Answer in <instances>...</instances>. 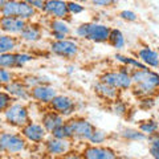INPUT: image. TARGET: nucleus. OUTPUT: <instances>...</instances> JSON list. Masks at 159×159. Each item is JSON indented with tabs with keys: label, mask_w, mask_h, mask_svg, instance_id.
<instances>
[{
	"label": "nucleus",
	"mask_w": 159,
	"mask_h": 159,
	"mask_svg": "<svg viewBox=\"0 0 159 159\" xmlns=\"http://www.w3.org/2000/svg\"><path fill=\"white\" fill-rule=\"evenodd\" d=\"M65 117L61 116L60 113L54 111V110H49L47 113L43 114L41 117V125L45 127V130L48 133H53L58 126H61L65 123V119H64Z\"/></svg>",
	"instance_id": "17"
},
{
	"label": "nucleus",
	"mask_w": 159,
	"mask_h": 159,
	"mask_svg": "<svg viewBox=\"0 0 159 159\" xmlns=\"http://www.w3.org/2000/svg\"><path fill=\"white\" fill-rule=\"evenodd\" d=\"M62 159H85V158H84L82 154H80L77 151H69L62 157Z\"/></svg>",
	"instance_id": "40"
},
{
	"label": "nucleus",
	"mask_w": 159,
	"mask_h": 159,
	"mask_svg": "<svg viewBox=\"0 0 159 159\" xmlns=\"http://www.w3.org/2000/svg\"><path fill=\"white\" fill-rule=\"evenodd\" d=\"M119 17L125 21H137V13L133 12V11H129V9H123V11L119 12Z\"/></svg>",
	"instance_id": "38"
},
{
	"label": "nucleus",
	"mask_w": 159,
	"mask_h": 159,
	"mask_svg": "<svg viewBox=\"0 0 159 159\" xmlns=\"http://www.w3.org/2000/svg\"><path fill=\"white\" fill-rule=\"evenodd\" d=\"M68 123L70 126L73 139H77V141H90L93 133L96 130V127L88 119L84 118H73L68 121Z\"/></svg>",
	"instance_id": "6"
},
{
	"label": "nucleus",
	"mask_w": 159,
	"mask_h": 159,
	"mask_svg": "<svg viewBox=\"0 0 159 159\" xmlns=\"http://www.w3.org/2000/svg\"><path fill=\"white\" fill-rule=\"evenodd\" d=\"M68 8H69V13L72 15H80L85 11V7H84L82 3H78V2H68Z\"/></svg>",
	"instance_id": "36"
},
{
	"label": "nucleus",
	"mask_w": 159,
	"mask_h": 159,
	"mask_svg": "<svg viewBox=\"0 0 159 159\" xmlns=\"http://www.w3.org/2000/svg\"><path fill=\"white\" fill-rule=\"evenodd\" d=\"M13 101H15V98L11 96V94L7 93L6 90H3L2 94H0V110H2V113L4 110H7V109L13 103Z\"/></svg>",
	"instance_id": "30"
},
{
	"label": "nucleus",
	"mask_w": 159,
	"mask_h": 159,
	"mask_svg": "<svg viewBox=\"0 0 159 159\" xmlns=\"http://www.w3.org/2000/svg\"><path fill=\"white\" fill-rule=\"evenodd\" d=\"M49 106H51L52 110L60 113L64 117H69L76 111V103H74V101L70 97L64 96V94H57L53 98V101L49 103Z\"/></svg>",
	"instance_id": "10"
},
{
	"label": "nucleus",
	"mask_w": 159,
	"mask_h": 159,
	"mask_svg": "<svg viewBox=\"0 0 159 159\" xmlns=\"http://www.w3.org/2000/svg\"><path fill=\"white\" fill-rule=\"evenodd\" d=\"M23 82L25 84V86L28 89H33L36 86L44 85V84H49V80L47 77H41V76H33V74H28L23 78Z\"/></svg>",
	"instance_id": "26"
},
{
	"label": "nucleus",
	"mask_w": 159,
	"mask_h": 159,
	"mask_svg": "<svg viewBox=\"0 0 159 159\" xmlns=\"http://www.w3.org/2000/svg\"><path fill=\"white\" fill-rule=\"evenodd\" d=\"M3 117L4 121L13 127H24L28 122H31L27 106L19 102H13L7 110H4Z\"/></svg>",
	"instance_id": "4"
},
{
	"label": "nucleus",
	"mask_w": 159,
	"mask_h": 159,
	"mask_svg": "<svg viewBox=\"0 0 159 159\" xmlns=\"http://www.w3.org/2000/svg\"><path fill=\"white\" fill-rule=\"evenodd\" d=\"M27 139L20 134L15 133H2L0 135V150L2 152H7L9 155L20 154L25 151Z\"/></svg>",
	"instance_id": "5"
},
{
	"label": "nucleus",
	"mask_w": 159,
	"mask_h": 159,
	"mask_svg": "<svg viewBox=\"0 0 159 159\" xmlns=\"http://www.w3.org/2000/svg\"><path fill=\"white\" fill-rule=\"evenodd\" d=\"M111 28L101 23H88V36L86 40L93 43H105L109 41Z\"/></svg>",
	"instance_id": "11"
},
{
	"label": "nucleus",
	"mask_w": 159,
	"mask_h": 159,
	"mask_svg": "<svg viewBox=\"0 0 159 159\" xmlns=\"http://www.w3.org/2000/svg\"><path fill=\"white\" fill-rule=\"evenodd\" d=\"M111 110L117 116H125L127 113V105L123 101H121V99H116V101H113Z\"/></svg>",
	"instance_id": "31"
},
{
	"label": "nucleus",
	"mask_w": 159,
	"mask_h": 159,
	"mask_svg": "<svg viewBox=\"0 0 159 159\" xmlns=\"http://www.w3.org/2000/svg\"><path fill=\"white\" fill-rule=\"evenodd\" d=\"M52 137L58 138V139H73V134H72V130H70L69 123L65 122L64 125L58 126L56 130L52 133Z\"/></svg>",
	"instance_id": "28"
},
{
	"label": "nucleus",
	"mask_w": 159,
	"mask_h": 159,
	"mask_svg": "<svg viewBox=\"0 0 159 159\" xmlns=\"http://www.w3.org/2000/svg\"><path fill=\"white\" fill-rule=\"evenodd\" d=\"M49 28H51L52 33H60L66 37L72 33V28L65 21V19H52L49 21Z\"/></svg>",
	"instance_id": "21"
},
{
	"label": "nucleus",
	"mask_w": 159,
	"mask_h": 159,
	"mask_svg": "<svg viewBox=\"0 0 159 159\" xmlns=\"http://www.w3.org/2000/svg\"><path fill=\"white\" fill-rule=\"evenodd\" d=\"M109 43H110L116 49H122L123 47H125V44H126V40H125L123 33L119 31V29L114 28V29H111L110 37H109Z\"/></svg>",
	"instance_id": "25"
},
{
	"label": "nucleus",
	"mask_w": 159,
	"mask_h": 159,
	"mask_svg": "<svg viewBox=\"0 0 159 159\" xmlns=\"http://www.w3.org/2000/svg\"><path fill=\"white\" fill-rule=\"evenodd\" d=\"M121 135L127 141H145L147 137L141 130H135V129H125V130H122Z\"/></svg>",
	"instance_id": "27"
},
{
	"label": "nucleus",
	"mask_w": 159,
	"mask_h": 159,
	"mask_svg": "<svg viewBox=\"0 0 159 159\" xmlns=\"http://www.w3.org/2000/svg\"><path fill=\"white\" fill-rule=\"evenodd\" d=\"M82 155L85 159H118L116 151L109 147L90 145L84 148Z\"/></svg>",
	"instance_id": "13"
},
{
	"label": "nucleus",
	"mask_w": 159,
	"mask_h": 159,
	"mask_svg": "<svg viewBox=\"0 0 159 159\" xmlns=\"http://www.w3.org/2000/svg\"><path fill=\"white\" fill-rule=\"evenodd\" d=\"M23 41L27 43H37L40 39L43 37V29L39 24L28 23L27 27L23 29V32L19 34Z\"/></svg>",
	"instance_id": "19"
},
{
	"label": "nucleus",
	"mask_w": 159,
	"mask_h": 159,
	"mask_svg": "<svg viewBox=\"0 0 159 159\" xmlns=\"http://www.w3.org/2000/svg\"><path fill=\"white\" fill-rule=\"evenodd\" d=\"M17 48V40L12 34L3 33L0 36V53H13Z\"/></svg>",
	"instance_id": "22"
},
{
	"label": "nucleus",
	"mask_w": 159,
	"mask_h": 159,
	"mask_svg": "<svg viewBox=\"0 0 159 159\" xmlns=\"http://www.w3.org/2000/svg\"><path fill=\"white\" fill-rule=\"evenodd\" d=\"M114 58H116L118 62H121L123 66H127L130 69H146L147 68L145 64L141 62L138 58H134L130 56H123L121 53H117L116 56H114Z\"/></svg>",
	"instance_id": "23"
},
{
	"label": "nucleus",
	"mask_w": 159,
	"mask_h": 159,
	"mask_svg": "<svg viewBox=\"0 0 159 159\" xmlns=\"http://www.w3.org/2000/svg\"><path fill=\"white\" fill-rule=\"evenodd\" d=\"M27 24L28 21L19 17H2L0 20V28L6 34H20Z\"/></svg>",
	"instance_id": "15"
},
{
	"label": "nucleus",
	"mask_w": 159,
	"mask_h": 159,
	"mask_svg": "<svg viewBox=\"0 0 159 159\" xmlns=\"http://www.w3.org/2000/svg\"><path fill=\"white\" fill-rule=\"evenodd\" d=\"M45 150L49 155L53 157H64L70 150V139H58L49 138L45 142Z\"/></svg>",
	"instance_id": "12"
},
{
	"label": "nucleus",
	"mask_w": 159,
	"mask_h": 159,
	"mask_svg": "<svg viewBox=\"0 0 159 159\" xmlns=\"http://www.w3.org/2000/svg\"><path fill=\"white\" fill-rule=\"evenodd\" d=\"M0 81H2L3 85H7V84L15 81L13 80V73L11 72V69H7V68L0 69Z\"/></svg>",
	"instance_id": "35"
},
{
	"label": "nucleus",
	"mask_w": 159,
	"mask_h": 159,
	"mask_svg": "<svg viewBox=\"0 0 159 159\" xmlns=\"http://www.w3.org/2000/svg\"><path fill=\"white\" fill-rule=\"evenodd\" d=\"M0 12L2 17H19L29 21L36 16L37 9L24 0H9L6 6L0 7Z\"/></svg>",
	"instance_id": "2"
},
{
	"label": "nucleus",
	"mask_w": 159,
	"mask_h": 159,
	"mask_svg": "<svg viewBox=\"0 0 159 159\" xmlns=\"http://www.w3.org/2000/svg\"><path fill=\"white\" fill-rule=\"evenodd\" d=\"M127 69H130V68L122 65V68L118 69V70L106 72L101 76L99 81L109 84V85L114 86L118 90H127V89L134 86V82L131 78V70H127Z\"/></svg>",
	"instance_id": "3"
},
{
	"label": "nucleus",
	"mask_w": 159,
	"mask_h": 159,
	"mask_svg": "<svg viewBox=\"0 0 159 159\" xmlns=\"http://www.w3.org/2000/svg\"><path fill=\"white\" fill-rule=\"evenodd\" d=\"M94 90H96V93L101 98L107 99V101H116V99H118V94H119L118 89H116L111 85H109V84L102 82V81H98L96 84Z\"/></svg>",
	"instance_id": "20"
},
{
	"label": "nucleus",
	"mask_w": 159,
	"mask_h": 159,
	"mask_svg": "<svg viewBox=\"0 0 159 159\" xmlns=\"http://www.w3.org/2000/svg\"><path fill=\"white\" fill-rule=\"evenodd\" d=\"M15 56H16V69L23 68L25 64L33 60V56L29 53H15Z\"/></svg>",
	"instance_id": "34"
},
{
	"label": "nucleus",
	"mask_w": 159,
	"mask_h": 159,
	"mask_svg": "<svg viewBox=\"0 0 159 159\" xmlns=\"http://www.w3.org/2000/svg\"><path fill=\"white\" fill-rule=\"evenodd\" d=\"M43 12L51 19H66L70 15L65 0H45Z\"/></svg>",
	"instance_id": "8"
},
{
	"label": "nucleus",
	"mask_w": 159,
	"mask_h": 159,
	"mask_svg": "<svg viewBox=\"0 0 159 159\" xmlns=\"http://www.w3.org/2000/svg\"><path fill=\"white\" fill-rule=\"evenodd\" d=\"M51 51L53 54L64 58H72L76 57L80 52V47L73 40H53L51 44Z\"/></svg>",
	"instance_id": "7"
},
{
	"label": "nucleus",
	"mask_w": 159,
	"mask_h": 159,
	"mask_svg": "<svg viewBox=\"0 0 159 159\" xmlns=\"http://www.w3.org/2000/svg\"><path fill=\"white\" fill-rule=\"evenodd\" d=\"M3 90L9 93L15 99L27 101L31 98V89H28L23 81H12L7 85H3Z\"/></svg>",
	"instance_id": "16"
},
{
	"label": "nucleus",
	"mask_w": 159,
	"mask_h": 159,
	"mask_svg": "<svg viewBox=\"0 0 159 159\" xmlns=\"http://www.w3.org/2000/svg\"><path fill=\"white\" fill-rule=\"evenodd\" d=\"M56 96H57L56 89L51 85H48V84H44V85L31 89V98H33L34 101H37L40 103H43V105L51 103Z\"/></svg>",
	"instance_id": "14"
},
{
	"label": "nucleus",
	"mask_w": 159,
	"mask_h": 159,
	"mask_svg": "<svg viewBox=\"0 0 159 159\" xmlns=\"http://www.w3.org/2000/svg\"><path fill=\"white\" fill-rule=\"evenodd\" d=\"M73 2H78V3L85 4V3H88V2H90V0H73Z\"/></svg>",
	"instance_id": "42"
},
{
	"label": "nucleus",
	"mask_w": 159,
	"mask_h": 159,
	"mask_svg": "<svg viewBox=\"0 0 159 159\" xmlns=\"http://www.w3.org/2000/svg\"><path fill=\"white\" fill-rule=\"evenodd\" d=\"M134 92L137 96L145 98L151 97L159 89V73L151 69H134L131 70Z\"/></svg>",
	"instance_id": "1"
},
{
	"label": "nucleus",
	"mask_w": 159,
	"mask_h": 159,
	"mask_svg": "<svg viewBox=\"0 0 159 159\" xmlns=\"http://www.w3.org/2000/svg\"><path fill=\"white\" fill-rule=\"evenodd\" d=\"M138 60L148 68H159V53L148 47H143L137 52Z\"/></svg>",
	"instance_id": "18"
},
{
	"label": "nucleus",
	"mask_w": 159,
	"mask_h": 159,
	"mask_svg": "<svg viewBox=\"0 0 159 159\" xmlns=\"http://www.w3.org/2000/svg\"><path fill=\"white\" fill-rule=\"evenodd\" d=\"M90 3L94 7H99V8H109L113 7L118 3V0H90Z\"/></svg>",
	"instance_id": "37"
},
{
	"label": "nucleus",
	"mask_w": 159,
	"mask_h": 159,
	"mask_svg": "<svg viewBox=\"0 0 159 159\" xmlns=\"http://www.w3.org/2000/svg\"><path fill=\"white\" fill-rule=\"evenodd\" d=\"M24 2H27L33 8H36L37 11H41V12L44 9V6H45V0H24Z\"/></svg>",
	"instance_id": "39"
},
{
	"label": "nucleus",
	"mask_w": 159,
	"mask_h": 159,
	"mask_svg": "<svg viewBox=\"0 0 159 159\" xmlns=\"http://www.w3.org/2000/svg\"><path fill=\"white\" fill-rule=\"evenodd\" d=\"M106 133L105 131H102V130H98V129H96L94 130V133H93V135H92V138H90V142L92 145H96V146H99L101 143H103L106 141Z\"/></svg>",
	"instance_id": "32"
},
{
	"label": "nucleus",
	"mask_w": 159,
	"mask_h": 159,
	"mask_svg": "<svg viewBox=\"0 0 159 159\" xmlns=\"http://www.w3.org/2000/svg\"><path fill=\"white\" fill-rule=\"evenodd\" d=\"M47 130L41 123L37 122H28L25 126L21 127V135L27 139L28 142L32 143H40L45 141L47 137Z\"/></svg>",
	"instance_id": "9"
},
{
	"label": "nucleus",
	"mask_w": 159,
	"mask_h": 159,
	"mask_svg": "<svg viewBox=\"0 0 159 159\" xmlns=\"http://www.w3.org/2000/svg\"><path fill=\"white\" fill-rule=\"evenodd\" d=\"M0 66L7 69H16L15 53H0Z\"/></svg>",
	"instance_id": "29"
},
{
	"label": "nucleus",
	"mask_w": 159,
	"mask_h": 159,
	"mask_svg": "<svg viewBox=\"0 0 159 159\" xmlns=\"http://www.w3.org/2000/svg\"><path fill=\"white\" fill-rule=\"evenodd\" d=\"M150 154L154 159H159V135H152L150 138Z\"/></svg>",
	"instance_id": "33"
},
{
	"label": "nucleus",
	"mask_w": 159,
	"mask_h": 159,
	"mask_svg": "<svg viewBox=\"0 0 159 159\" xmlns=\"http://www.w3.org/2000/svg\"><path fill=\"white\" fill-rule=\"evenodd\" d=\"M9 2V0H0V7H3V6H6V4Z\"/></svg>",
	"instance_id": "41"
},
{
	"label": "nucleus",
	"mask_w": 159,
	"mask_h": 159,
	"mask_svg": "<svg viewBox=\"0 0 159 159\" xmlns=\"http://www.w3.org/2000/svg\"><path fill=\"white\" fill-rule=\"evenodd\" d=\"M139 130L148 137L157 135V133L159 131V123L155 119H147V121H143L141 125H139Z\"/></svg>",
	"instance_id": "24"
}]
</instances>
